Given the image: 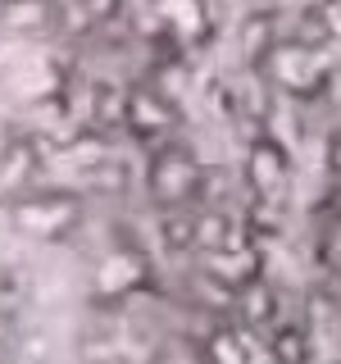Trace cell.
<instances>
[{
    "label": "cell",
    "mask_w": 341,
    "mask_h": 364,
    "mask_svg": "<svg viewBox=\"0 0 341 364\" xmlns=\"http://www.w3.org/2000/svg\"><path fill=\"white\" fill-rule=\"evenodd\" d=\"M205 173L210 168L196 159V151L182 141H159L151 151V164H146V187L159 210H182V205L200 200L205 191Z\"/></svg>",
    "instance_id": "cell-1"
},
{
    "label": "cell",
    "mask_w": 341,
    "mask_h": 364,
    "mask_svg": "<svg viewBox=\"0 0 341 364\" xmlns=\"http://www.w3.org/2000/svg\"><path fill=\"white\" fill-rule=\"evenodd\" d=\"M82 191H23L9 205V219L18 232L37 237V242H60L82 223Z\"/></svg>",
    "instance_id": "cell-2"
},
{
    "label": "cell",
    "mask_w": 341,
    "mask_h": 364,
    "mask_svg": "<svg viewBox=\"0 0 341 364\" xmlns=\"http://www.w3.org/2000/svg\"><path fill=\"white\" fill-rule=\"evenodd\" d=\"M246 182L255 187L259 200H273L291 187V155L282 151V141L255 136V146L246 151Z\"/></svg>",
    "instance_id": "cell-3"
},
{
    "label": "cell",
    "mask_w": 341,
    "mask_h": 364,
    "mask_svg": "<svg viewBox=\"0 0 341 364\" xmlns=\"http://www.w3.org/2000/svg\"><path fill=\"white\" fill-rule=\"evenodd\" d=\"M168 128H173V105L159 91H128V132L136 141H159V136H168Z\"/></svg>",
    "instance_id": "cell-4"
},
{
    "label": "cell",
    "mask_w": 341,
    "mask_h": 364,
    "mask_svg": "<svg viewBox=\"0 0 341 364\" xmlns=\"http://www.w3.org/2000/svg\"><path fill=\"white\" fill-rule=\"evenodd\" d=\"M278 18L264 14V9H255V14H246L242 23V55H246V64L250 68H269V60L278 55Z\"/></svg>",
    "instance_id": "cell-5"
},
{
    "label": "cell",
    "mask_w": 341,
    "mask_h": 364,
    "mask_svg": "<svg viewBox=\"0 0 341 364\" xmlns=\"http://www.w3.org/2000/svg\"><path fill=\"white\" fill-rule=\"evenodd\" d=\"M269 355H273V364H310L314 360L310 333H305V328H296V323L269 328Z\"/></svg>",
    "instance_id": "cell-6"
},
{
    "label": "cell",
    "mask_w": 341,
    "mask_h": 364,
    "mask_svg": "<svg viewBox=\"0 0 341 364\" xmlns=\"http://www.w3.org/2000/svg\"><path fill=\"white\" fill-rule=\"evenodd\" d=\"M32 178H37V151H32L28 141L5 146V151H0V187L23 196V187H28Z\"/></svg>",
    "instance_id": "cell-7"
},
{
    "label": "cell",
    "mask_w": 341,
    "mask_h": 364,
    "mask_svg": "<svg viewBox=\"0 0 341 364\" xmlns=\"http://www.w3.org/2000/svg\"><path fill=\"white\" fill-rule=\"evenodd\" d=\"M159 237H164V246L187 250L191 242H200V219H191V214H182V210H164V219H159Z\"/></svg>",
    "instance_id": "cell-8"
},
{
    "label": "cell",
    "mask_w": 341,
    "mask_h": 364,
    "mask_svg": "<svg viewBox=\"0 0 341 364\" xmlns=\"http://www.w3.org/2000/svg\"><path fill=\"white\" fill-rule=\"evenodd\" d=\"M45 18H50L45 0H5V5H0V23H5V28L32 32V28H41Z\"/></svg>",
    "instance_id": "cell-9"
},
{
    "label": "cell",
    "mask_w": 341,
    "mask_h": 364,
    "mask_svg": "<svg viewBox=\"0 0 341 364\" xmlns=\"http://www.w3.org/2000/svg\"><path fill=\"white\" fill-rule=\"evenodd\" d=\"M242 314L250 328H273V314H278V296H269L264 287H242Z\"/></svg>",
    "instance_id": "cell-10"
},
{
    "label": "cell",
    "mask_w": 341,
    "mask_h": 364,
    "mask_svg": "<svg viewBox=\"0 0 341 364\" xmlns=\"http://www.w3.org/2000/svg\"><path fill=\"white\" fill-rule=\"evenodd\" d=\"M151 364H219V360H214V346H196V341H173V346H164Z\"/></svg>",
    "instance_id": "cell-11"
},
{
    "label": "cell",
    "mask_w": 341,
    "mask_h": 364,
    "mask_svg": "<svg viewBox=\"0 0 341 364\" xmlns=\"http://www.w3.org/2000/svg\"><path fill=\"white\" fill-rule=\"evenodd\" d=\"M291 41L310 46V50H318L323 41H332V28H328L323 9H305V14H301V23H296V37H291Z\"/></svg>",
    "instance_id": "cell-12"
},
{
    "label": "cell",
    "mask_w": 341,
    "mask_h": 364,
    "mask_svg": "<svg viewBox=\"0 0 341 364\" xmlns=\"http://www.w3.org/2000/svg\"><path fill=\"white\" fill-rule=\"evenodd\" d=\"M200 242L210 246V250H219V246L232 242V232H227V214H219V210L200 214Z\"/></svg>",
    "instance_id": "cell-13"
},
{
    "label": "cell",
    "mask_w": 341,
    "mask_h": 364,
    "mask_svg": "<svg viewBox=\"0 0 341 364\" xmlns=\"http://www.w3.org/2000/svg\"><path fill=\"white\" fill-rule=\"evenodd\" d=\"M119 14V0H87V18H96V23H105Z\"/></svg>",
    "instance_id": "cell-14"
},
{
    "label": "cell",
    "mask_w": 341,
    "mask_h": 364,
    "mask_svg": "<svg viewBox=\"0 0 341 364\" xmlns=\"http://www.w3.org/2000/svg\"><path fill=\"white\" fill-rule=\"evenodd\" d=\"M328 168H332V173L341 178V128L328 136Z\"/></svg>",
    "instance_id": "cell-15"
},
{
    "label": "cell",
    "mask_w": 341,
    "mask_h": 364,
    "mask_svg": "<svg viewBox=\"0 0 341 364\" xmlns=\"http://www.w3.org/2000/svg\"><path fill=\"white\" fill-rule=\"evenodd\" d=\"M87 364H105V360H87Z\"/></svg>",
    "instance_id": "cell-16"
}]
</instances>
